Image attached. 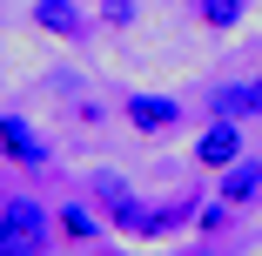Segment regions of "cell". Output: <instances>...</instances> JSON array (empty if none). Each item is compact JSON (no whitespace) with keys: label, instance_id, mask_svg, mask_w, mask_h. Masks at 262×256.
Returning a JSON list of instances; mask_svg holds the SVG:
<instances>
[{"label":"cell","instance_id":"obj_4","mask_svg":"<svg viewBox=\"0 0 262 256\" xmlns=\"http://www.w3.org/2000/svg\"><path fill=\"white\" fill-rule=\"evenodd\" d=\"M195 162L202 169H229V162H242V122H208L202 135H195Z\"/></svg>","mask_w":262,"mask_h":256},{"label":"cell","instance_id":"obj_6","mask_svg":"<svg viewBox=\"0 0 262 256\" xmlns=\"http://www.w3.org/2000/svg\"><path fill=\"white\" fill-rule=\"evenodd\" d=\"M208 108H215L222 122H249V115H262V81H222L215 94H208Z\"/></svg>","mask_w":262,"mask_h":256},{"label":"cell","instance_id":"obj_11","mask_svg":"<svg viewBox=\"0 0 262 256\" xmlns=\"http://www.w3.org/2000/svg\"><path fill=\"white\" fill-rule=\"evenodd\" d=\"M101 21H108V27H128L135 21V0H101Z\"/></svg>","mask_w":262,"mask_h":256},{"label":"cell","instance_id":"obj_13","mask_svg":"<svg viewBox=\"0 0 262 256\" xmlns=\"http://www.w3.org/2000/svg\"><path fill=\"white\" fill-rule=\"evenodd\" d=\"M0 209H7V195H0Z\"/></svg>","mask_w":262,"mask_h":256},{"label":"cell","instance_id":"obj_5","mask_svg":"<svg viewBox=\"0 0 262 256\" xmlns=\"http://www.w3.org/2000/svg\"><path fill=\"white\" fill-rule=\"evenodd\" d=\"M0 155L20 162V169H40V162H47V142H40L20 115H0Z\"/></svg>","mask_w":262,"mask_h":256},{"label":"cell","instance_id":"obj_1","mask_svg":"<svg viewBox=\"0 0 262 256\" xmlns=\"http://www.w3.org/2000/svg\"><path fill=\"white\" fill-rule=\"evenodd\" d=\"M47 229H54V216L34 195H7V209H0V256H40Z\"/></svg>","mask_w":262,"mask_h":256},{"label":"cell","instance_id":"obj_8","mask_svg":"<svg viewBox=\"0 0 262 256\" xmlns=\"http://www.w3.org/2000/svg\"><path fill=\"white\" fill-rule=\"evenodd\" d=\"M255 195H262V162H255V155L229 162V169H222V202L242 209V202H255Z\"/></svg>","mask_w":262,"mask_h":256},{"label":"cell","instance_id":"obj_2","mask_svg":"<svg viewBox=\"0 0 262 256\" xmlns=\"http://www.w3.org/2000/svg\"><path fill=\"white\" fill-rule=\"evenodd\" d=\"M88 195L101 202V216H108L121 236H141V229H148V209L135 202V189H128L121 175H108V169H101V175H88Z\"/></svg>","mask_w":262,"mask_h":256},{"label":"cell","instance_id":"obj_9","mask_svg":"<svg viewBox=\"0 0 262 256\" xmlns=\"http://www.w3.org/2000/svg\"><path fill=\"white\" fill-rule=\"evenodd\" d=\"M54 229H61L68 243H94V236H101V223H94L88 202H68V209H54Z\"/></svg>","mask_w":262,"mask_h":256},{"label":"cell","instance_id":"obj_7","mask_svg":"<svg viewBox=\"0 0 262 256\" xmlns=\"http://www.w3.org/2000/svg\"><path fill=\"white\" fill-rule=\"evenodd\" d=\"M34 27L40 34H54V41H81V7H74V0H34Z\"/></svg>","mask_w":262,"mask_h":256},{"label":"cell","instance_id":"obj_12","mask_svg":"<svg viewBox=\"0 0 262 256\" xmlns=\"http://www.w3.org/2000/svg\"><path fill=\"white\" fill-rule=\"evenodd\" d=\"M229 216H235L229 202H215V209H202V236H215V229H229Z\"/></svg>","mask_w":262,"mask_h":256},{"label":"cell","instance_id":"obj_3","mask_svg":"<svg viewBox=\"0 0 262 256\" xmlns=\"http://www.w3.org/2000/svg\"><path fill=\"white\" fill-rule=\"evenodd\" d=\"M121 115H128V128H141V135H168V128H182V101H168V94H128Z\"/></svg>","mask_w":262,"mask_h":256},{"label":"cell","instance_id":"obj_10","mask_svg":"<svg viewBox=\"0 0 262 256\" xmlns=\"http://www.w3.org/2000/svg\"><path fill=\"white\" fill-rule=\"evenodd\" d=\"M188 14H195L202 27H235V21L249 14V0H188Z\"/></svg>","mask_w":262,"mask_h":256}]
</instances>
